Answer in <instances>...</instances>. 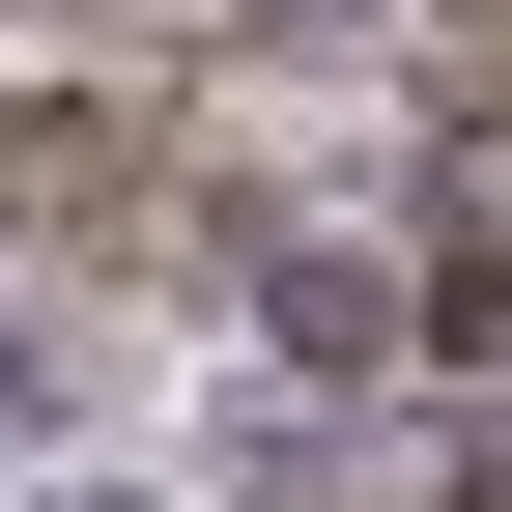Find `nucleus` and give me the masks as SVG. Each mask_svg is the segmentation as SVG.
Wrapping results in <instances>:
<instances>
[{"label": "nucleus", "instance_id": "f257e3e1", "mask_svg": "<svg viewBox=\"0 0 512 512\" xmlns=\"http://www.w3.org/2000/svg\"><path fill=\"white\" fill-rule=\"evenodd\" d=\"M256 29H370V0H256Z\"/></svg>", "mask_w": 512, "mask_h": 512}]
</instances>
